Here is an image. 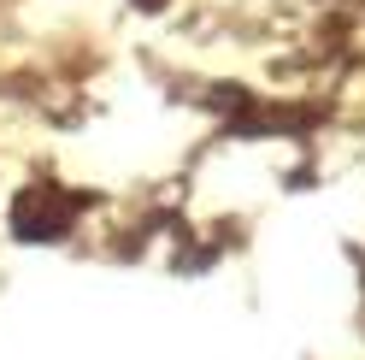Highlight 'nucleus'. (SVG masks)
Returning a JSON list of instances; mask_svg holds the SVG:
<instances>
[{"instance_id":"1","label":"nucleus","mask_w":365,"mask_h":360,"mask_svg":"<svg viewBox=\"0 0 365 360\" xmlns=\"http://www.w3.org/2000/svg\"><path fill=\"white\" fill-rule=\"evenodd\" d=\"M142 6H148V12H159V6H165V0H142Z\"/></svg>"}]
</instances>
